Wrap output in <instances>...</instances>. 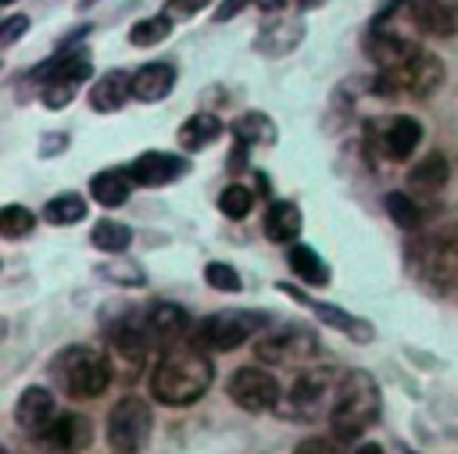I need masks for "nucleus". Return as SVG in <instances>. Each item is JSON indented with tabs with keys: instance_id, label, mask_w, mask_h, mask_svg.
<instances>
[{
	"instance_id": "f257e3e1",
	"label": "nucleus",
	"mask_w": 458,
	"mask_h": 454,
	"mask_svg": "<svg viewBox=\"0 0 458 454\" xmlns=\"http://www.w3.org/2000/svg\"><path fill=\"white\" fill-rule=\"evenodd\" d=\"M211 379H215V368L208 350L182 343L157 357L150 372V397L168 408H190L211 390Z\"/></svg>"
},
{
	"instance_id": "f03ea898",
	"label": "nucleus",
	"mask_w": 458,
	"mask_h": 454,
	"mask_svg": "<svg viewBox=\"0 0 458 454\" xmlns=\"http://www.w3.org/2000/svg\"><path fill=\"white\" fill-rule=\"evenodd\" d=\"M419 36H422V25L415 14V0H386L379 7V14L369 21L365 54L376 61L379 71H386L422 50Z\"/></svg>"
},
{
	"instance_id": "7ed1b4c3",
	"label": "nucleus",
	"mask_w": 458,
	"mask_h": 454,
	"mask_svg": "<svg viewBox=\"0 0 458 454\" xmlns=\"http://www.w3.org/2000/svg\"><path fill=\"white\" fill-rule=\"evenodd\" d=\"M379 408H383V397H379L376 379L369 372H361V368L344 372L340 390H336V400H333V411H329L333 436L344 440V443L347 440H358L379 418Z\"/></svg>"
},
{
	"instance_id": "20e7f679",
	"label": "nucleus",
	"mask_w": 458,
	"mask_h": 454,
	"mask_svg": "<svg viewBox=\"0 0 458 454\" xmlns=\"http://www.w3.org/2000/svg\"><path fill=\"white\" fill-rule=\"evenodd\" d=\"M50 379L57 383V390L64 397H75V400H89V397H100L111 383V365L107 357L97 350V347H86V343H72V347H61L54 357H50Z\"/></svg>"
},
{
	"instance_id": "39448f33",
	"label": "nucleus",
	"mask_w": 458,
	"mask_h": 454,
	"mask_svg": "<svg viewBox=\"0 0 458 454\" xmlns=\"http://www.w3.org/2000/svg\"><path fill=\"white\" fill-rule=\"evenodd\" d=\"M340 379H344V372H336V368H304L293 379V386L286 390V397L279 400L276 411L283 418H293V422H315L322 415L329 418Z\"/></svg>"
},
{
	"instance_id": "423d86ee",
	"label": "nucleus",
	"mask_w": 458,
	"mask_h": 454,
	"mask_svg": "<svg viewBox=\"0 0 458 454\" xmlns=\"http://www.w3.org/2000/svg\"><path fill=\"white\" fill-rule=\"evenodd\" d=\"M411 265L426 286L447 293L458 286V225H444L411 243Z\"/></svg>"
},
{
	"instance_id": "0eeeda50",
	"label": "nucleus",
	"mask_w": 458,
	"mask_h": 454,
	"mask_svg": "<svg viewBox=\"0 0 458 454\" xmlns=\"http://www.w3.org/2000/svg\"><path fill=\"white\" fill-rule=\"evenodd\" d=\"M89 75H93V61H89V54H82V50H75V54H57V57H50L47 64H39V68L32 71V79L39 82V100H43V107H50V111L68 107V104L75 100V93L89 82Z\"/></svg>"
},
{
	"instance_id": "6e6552de",
	"label": "nucleus",
	"mask_w": 458,
	"mask_h": 454,
	"mask_svg": "<svg viewBox=\"0 0 458 454\" xmlns=\"http://www.w3.org/2000/svg\"><path fill=\"white\" fill-rule=\"evenodd\" d=\"M440 86H444V61L437 54H429V50L411 54L404 64L386 68L376 79L379 93H386V97H415V100L433 97Z\"/></svg>"
},
{
	"instance_id": "1a4fd4ad",
	"label": "nucleus",
	"mask_w": 458,
	"mask_h": 454,
	"mask_svg": "<svg viewBox=\"0 0 458 454\" xmlns=\"http://www.w3.org/2000/svg\"><path fill=\"white\" fill-rule=\"evenodd\" d=\"M258 329H265V315L258 311H215L193 325L190 343L200 350H236Z\"/></svg>"
},
{
	"instance_id": "9d476101",
	"label": "nucleus",
	"mask_w": 458,
	"mask_h": 454,
	"mask_svg": "<svg viewBox=\"0 0 458 454\" xmlns=\"http://www.w3.org/2000/svg\"><path fill=\"white\" fill-rule=\"evenodd\" d=\"M147 440H150V404L129 393L107 411V447L114 454H140Z\"/></svg>"
},
{
	"instance_id": "9b49d317",
	"label": "nucleus",
	"mask_w": 458,
	"mask_h": 454,
	"mask_svg": "<svg viewBox=\"0 0 458 454\" xmlns=\"http://www.w3.org/2000/svg\"><path fill=\"white\" fill-rule=\"evenodd\" d=\"M229 397L243 411H276L283 400L279 379L261 365H240L229 375Z\"/></svg>"
},
{
	"instance_id": "f8f14e48",
	"label": "nucleus",
	"mask_w": 458,
	"mask_h": 454,
	"mask_svg": "<svg viewBox=\"0 0 458 454\" xmlns=\"http://www.w3.org/2000/svg\"><path fill=\"white\" fill-rule=\"evenodd\" d=\"M254 354L261 365H276V368H297L304 361H311L318 354V340L308 332V329H283V332H272L265 340L254 343Z\"/></svg>"
},
{
	"instance_id": "ddd939ff",
	"label": "nucleus",
	"mask_w": 458,
	"mask_h": 454,
	"mask_svg": "<svg viewBox=\"0 0 458 454\" xmlns=\"http://www.w3.org/2000/svg\"><path fill=\"white\" fill-rule=\"evenodd\" d=\"M89 443H93V425H89V418L79 415V411L57 415V418L36 436V447H39L43 454H82Z\"/></svg>"
},
{
	"instance_id": "4468645a",
	"label": "nucleus",
	"mask_w": 458,
	"mask_h": 454,
	"mask_svg": "<svg viewBox=\"0 0 458 454\" xmlns=\"http://www.w3.org/2000/svg\"><path fill=\"white\" fill-rule=\"evenodd\" d=\"M279 290L283 293H290L293 300H301L322 325H329V329H336V332H344L347 340H354V343H369L372 336H376V329L365 322V318H358V315H351V311H344V307H336V304H326V300H315V297H304L301 290H293V286H286V282H279Z\"/></svg>"
},
{
	"instance_id": "2eb2a0df",
	"label": "nucleus",
	"mask_w": 458,
	"mask_h": 454,
	"mask_svg": "<svg viewBox=\"0 0 458 454\" xmlns=\"http://www.w3.org/2000/svg\"><path fill=\"white\" fill-rule=\"evenodd\" d=\"M125 172L132 175L136 186H168L190 172V161L179 154H168V150H143L140 157L129 161Z\"/></svg>"
},
{
	"instance_id": "dca6fc26",
	"label": "nucleus",
	"mask_w": 458,
	"mask_h": 454,
	"mask_svg": "<svg viewBox=\"0 0 458 454\" xmlns=\"http://www.w3.org/2000/svg\"><path fill=\"white\" fill-rule=\"evenodd\" d=\"M57 418V400L47 386H25L14 400V422L21 433H29L32 440Z\"/></svg>"
},
{
	"instance_id": "f3484780",
	"label": "nucleus",
	"mask_w": 458,
	"mask_h": 454,
	"mask_svg": "<svg viewBox=\"0 0 458 454\" xmlns=\"http://www.w3.org/2000/svg\"><path fill=\"white\" fill-rule=\"evenodd\" d=\"M147 325H150L154 343L165 347V350L190 343V332H193L190 315H186L179 304H168V300H157V304L147 311Z\"/></svg>"
},
{
	"instance_id": "a211bd4d",
	"label": "nucleus",
	"mask_w": 458,
	"mask_h": 454,
	"mask_svg": "<svg viewBox=\"0 0 458 454\" xmlns=\"http://www.w3.org/2000/svg\"><path fill=\"white\" fill-rule=\"evenodd\" d=\"M376 143H379V150H383L390 161H408V157L419 150V143H422V122L411 118V114H397V118H390V122L379 129Z\"/></svg>"
},
{
	"instance_id": "6ab92c4d",
	"label": "nucleus",
	"mask_w": 458,
	"mask_h": 454,
	"mask_svg": "<svg viewBox=\"0 0 458 454\" xmlns=\"http://www.w3.org/2000/svg\"><path fill=\"white\" fill-rule=\"evenodd\" d=\"M175 89V64L168 61H150L132 71V97L140 104H157Z\"/></svg>"
},
{
	"instance_id": "aec40b11",
	"label": "nucleus",
	"mask_w": 458,
	"mask_h": 454,
	"mask_svg": "<svg viewBox=\"0 0 458 454\" xmlns=\"http://www.w3.org/2000/svg\"><path fill=\"white\" fill-rule=\"evenodd\" d=\"M129 97H132V75L122 71V68L104 71V75L89 86V107L100 111V114H114Z\"/></svg>"
},
{
	"instance_id": "412c9836",
	"label": "nucleus",
	"mask_w": 458,
	"mask_h": 454,
	"mask_svg": "<svg viewBox=\"0 0 458 454\" xmlns=\"http://www.w3.org/2000/svg\"><path fill=\"white\" fill-rule=\"evenodd\" d=\"M447 179H451L447 157H444V154H429V157H422V161L408 172V193L433 197V193H440V189L447 186Z\"/></svg>"
},
{
	"instance_id": "4be33fe9",
	"label": "nucleus",
	"mask_w": 458,
	"mask_h": 454,
	"mask_svg": "<svg viewBox=\"0 0 458 454\" xmlns=\"http://www.w3.org/2000/svg\"><path fill=\"white\" fill-rule=\"evenodd\" d=\"M132 175L125 172V168H104V172H97L93 179H89V197L100 204V207H122L125 200H129V193H132Z\"/></svg>"
},
{
	"instance_id": "5701e85b",
	"label": "nucleus",
	"mask_w": 458,
	"mask_h": 454,
	"mask_svg": "<svg viewBox=\"0 0 458 454\" xmlns=\"http://www.w3.org/2000/svg\"><path fill=\"white\" fill-rule=\"evenodd\" d=\"M301 207L293 200H272L265 211V236L272 243H297L301 236Z\"/></svg>"
},
{
	"instance_id": "b1692460",
	"label": "nucleus",
	"mask_w": 458,
	"mask_h": 454,
	"mask_svg": "<svg viewBox=\"0 0 458 454\" xmlns=\"http://www.w3.org/2000/svg\"><path fill=\"white\" fill-rule=\"evenodd\" d=\"M222 122L215 118V114H208V111H200V114H190L182 125H179V147L186 150V154H197V150H208L218 136H222Z\"/></svg>"
},
{
	"instance_id": "393cba45",
	"label": "nucleus",
	"mask_w": 458,
	"mask_h": 454,
	"mask_svg": "<svg viewBox=\"0 0 458 454\" xmlns=\"http://www.w3.org/2000/svg\"><path fill=\"white\" fill-rule=\"evenodd\" d=\"M415 14L422 32H433V36L458 32V0H415Z\"/></svg>"
},
{
	"instance_id": "a878e982",
	"label": "nucleus",
	"mask_w": 458,
	"mask_h": 454,
	"mask_svg": "<svg viewBox=\"0 0 458 454\" xmlns=\"http://www.w3.org/2000/svg\"><path fill=\"white\" fill-rule=\"evenodd\" d=\"M304 39V25L301 21H272L258 32L254 50H261L265 57H283L286 50H293Z\"/></svg>"
},
{
	"instance_id": "bb28decb",
	"label": "nucleus",
	"mask_w": 458,
	"mask_h": 454,
	"mask_svg": "<svg viewBox=\"0 0 458 454\" xmlns=\"http://www.w3.org/2000/svg\"><path fill=\"white\" fill-rule=\"evenodd\" d=\"M286 261H290L293 275L304 279L308 286H326V282H329V268H326V261H322V254H318L315 247H308V243H290Z\"/></svg>"
},
{
	"instance_id": "cd10ccee",
	"label": "nucleus",
	"mask_w": 458,
	"mask_h": 454,
	"mask_svg": "<svg viewBox=\"0 0 458 454\" xmlns=\"http://www.w3.org/2000/svg\"><path fill=\"white\" fill-rule=\"evenodd\" d=\"M386 214H390V222H394L397 229H404V232H419L422 222H426L422 200H415V193H401V189L386 193Z\"/></svg>"
},
{
	"instance_id": "c85d7f7f",
	"label": "nucleus",
	"mask_w": 458,
	"mask_h": 454,
	"mask_svg": "<svg viewBox=\"0 0 458 454\" xmlns=\"http://www.w3.org/2000/svg\"><path fill=\"white\" fill-rule=\"evenodd\" d=\"M233 136H236L243 147H250V143L272 147L279 132H276V125H272V118H268L265 111H247V114H240V118L233 122Z\"/></svg>"
},
{
	"instance_id": "c756f323",
	"label": "nucleus",
	"mask_w": 458,
	"mask_h": 454,
	"mask_svg": "<svg viewBox=\"0 0 458 454\" xmlns=\"http://www.w3.org/2000/svg\"><path fill=\"white\" fill-rule=\"evenodd\" d=\"M89 243L104 254H125L129 243H132V229L125 222H114V218H100L89 232Z\"/></svg>"
},
{
	"instance_id": "7c9ffc66",
	"label": "nucleus",
	"mask_w": 458,
	"mask_h": 454,
	"mask_svg": "<svg viewBox=\"0 0 458 454\" xmlns=\"http://www.w3.org/2000/svg\"><path fill=\"white\" fill-rule=\"evenodd\" d=\"M86 211H89L86 197H79V193H57V197L47 200L43 218H47L50 225H75V222L86 218Z\"/></svg>"
},
{
	"instance_id": "2f4dec72",
	"label": "nucleus",
	"mask_w": 458,
	"mask_h": 454,
	"mask_svg": "<svg viewBox=\"0 0 458 454\" xmlns=\"http://www.w3.org/2000/svg\"><path fill=\"white\" fill-rule=\"evenodd\" d=\"M175 21L168 14H150V18H140L132 29H129V43L132 46H157L172 36Z\"/></svg>"
},
{
	"instance_id": "473e14b6",
	"label": "nucleus",
	"mask_w": 458,
	"mask_h": 454,
	"mask_svg": "<svg viewBox=\"0 0 458 454\" xmlns=\"http://www.w3.org/2000/svg\"><path fill=\"white\" fill-rule=\"evenodd\" d=\"M218 211H222L225 218H233V222H240V218H247V214L254 211V193H250L247 186L233 182V186H225V189L218 193Z\"/></svg>"
},
{
	"instance_id": "72a5a7b5",
	"label": "nucleus",
	"mask_w": 458,
	"mask_h": 454,
	"mask_svg": "<svg viewBox=\"0 0 458 454\" xmlns=\"http://www.w3.org/2000/svg\"><path fill=\"white\" fill-rule=\"evenodd\" d=\"M32 225H36V214L29 207H21V204H7L0 211V236L4 240H21V236L32 232Z\"/></svg>"
},
{
	"instance_id": "f704fd0d",
	"label": "nucleus",
	"mask_w": 458,
	"mask_h": 454,
	"mask_svg": "<svg viewBox=\"0 0 458 454\" xmlns=\"http://www.w3.org/2000/svg\"><path fill=\"white\" fill-rule=\"evenodd\" d=\"M204 279H208V286L218 290V293H240V290H243L240 272H236L233 265H225V261H208V265H204Z\"/></svg>"
},
{
	"instance_id": "c9c22d12",
	"label": "nucleus",
	"mask_w": 458,
	"mask_h": 454,
	"mask_svg": "<svg viewBox=\"0 0 458 454\" xmlns=\"http://www.w3.org/2000/svg\"><path fill=\"white\" fill-rule=\"evenodd\" d=\"M29 29H32L29 14H7V18L0 21V46H4V50H11V46H14Z\"/></svg>"
},
{
	"instance_id": "e433bc0d",
	"label": "nucleus",
	"mask_w": 458,
	"mask_h": 454,
	"mask_svg": "<svg viewBox=\"0 0 458 454\" xmlns=\"http://www.w3.org/2000/svg\"><path fill=\"white\" fill-rule=\"evenodd\" d=\"M100 275H107V279H114V282H125V286H140V282H143V272H140L136 265H125L122 257H114V265H104Z\"/></svg>"
},
{
	"instance_id": "4c0bfd02",
	"label": "nucleus",
	"mask_w": 458,
	"mask_h": 454,
	"mask_svg": "<svg viewBox=\"0 0 458 454\" xmlns=\"http://www.w3.org/2000/svg\"><path fill=\"white\" fill-rule=\"evenodd\" d=\"M208 4H215V0H168L161 14H168L172 21H179V18H193V14L204 11Z\"/></svg>"
},
{
	"instance_id": "58836bf2",
	"label": "nucleus",
	"mask_w": 458,
	"mask_h": 454,
	"mask_svg": "<svg viewBox=\"0 0 458 454\" xmlns=\"http://www.w3.org/2000/svg\"><path fill=\"white\" fill-rule=\"evenodd\" d=\"M293 454H340L336 440H326V436H308L293 447Z\"/></svg>"
},
{
	"instance_id": "ea45409f",
	"label": "nucleus",
	"mask_w": 458,
	"mask_h": 454,
	"mask_svg": "<svg viewBox=\"0 0 458 454\" xmlns=\"http://www.w3.org/2000/svg\"><path fill=\"white\" fill-rule=\"evenodd\" d=\"M250 4H258V0H218V7H215V21H229V18H236L240 11H247Z\"/></svg>"
},
{
	"instance_id": "a19ab883",
	"label": "nucleus",
	"mask_w": 458,
	"mask_h": 454,
	"mask_svg": "<svg viewBox=\"0 0 458 454\" xmlns=\"http://www.w3.org/2000/svg\"><path fill=\"white\" fill-rule=\"evenodd\" d=\"M354 454H386V450H383L379 443H372V440H365V443H358V447H354Z\"/></svg>"
},
{
	"instance_id": "79ce46f5",
	"label": "nucleus",
	"mask_w": 458,
	"mask_h": 454,
	"mask_svg": "<svg viewBox=\"0 0 458 454\" xmlns=\"http://www.w3.org/2000/svg\"><path fill=\"white\" fill-rule=\"evenodd\" d=\"M286 4H290V0H258V7H261V11H268V14H272V11H283Z\"/></svg>"
},
{
	"instance_id": "37998d69",
	"label": "nucleus",
	"mask_w": 458,
	"mask_h": 454,
	"mask_svg": "<svg viewBox=\"0 0 458 454\" xmlns=\"http://www.w3.org/2000/svg\"><path fill=\"white\" fill-rule=\"evenodd\" d=\"M322 4H326V0H297L301 11H315V7H322Z\"/></svg>"
},
{
	"instance_id": "c03bdc74",
	"label": "nucleus",
	"mask_w": 458,
	"mask_h": 454,
	"mask_svg": "<svg viewBox=\"0 0 458 454\" xmlns=\"http://www.w3.org/2000/svg\"><path fill=\"white\" fill-rule=\"evenodd\" d=\"M0 4H4V7H11V4H14V0H0Z\"/></svg>"
}]
</instances>
